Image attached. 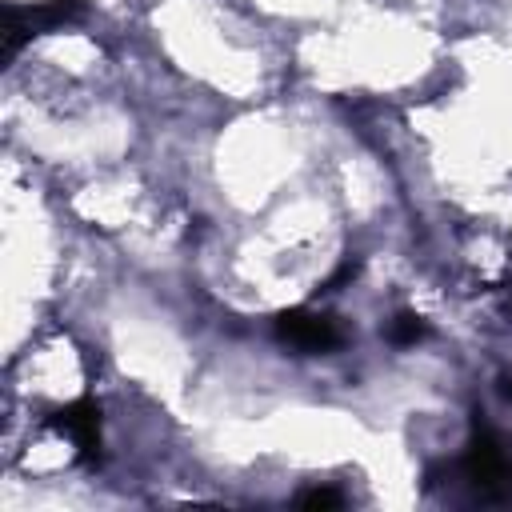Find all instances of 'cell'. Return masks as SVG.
Here are the masks:
<instances>
[{
    "label": "cell",
    "mask_w": 512,
    "mask_h": 512,
    "mask_svg": "<svg viewBox=\"0 0 512 512\" xmlns=\"http://www.w3.org/2000/svg\"><path fill=\"white\" fill-rule=\"evenodd\" d=\"M276 336L300 352H332L340 348V328L320 316V312H308V308H292V312H280L276 316Z\"/></svg>",
    "instance_id": "7a4b0ae2"
},
{
    "label": "cell",
    "mask_w": 512,
    "mask_h": 512,
    "mask_svg": "<svg viewBox=\"0 0 512 512\" xmlns=\"http://www.w3.org/2000/svg\"><path fill=\"white\" fill-rule=\"evenodd\" d=\"M300 504H308V508H340L344 496L332 492V488H312V492H300Z\"/></svg>",
    "instance_id": "5b68a950"
},
{
    "label": "cell",
    "mask_w": 512,
    "mask_h": 512,
    "mask_svg": "<svg viewBox=\"0 0 512 512\" xmlns=\"http://www.w3.org/2000/svg\"><path fill=\"white\" fill-rule=\"evenodd\" d=\"M464 472L468 480L488 492V496H504L512 492V456L504 452V444L488 432V428H476L468 448H464Z\"/></svg>",
    "instance_id": "6da1fadb"
},
{
    "label": "cell",
    "mask_w": 512,
    "mask_h": 512,
    "mask_svg": "<svg viewBox=\"0 0 512 512\" xmlns=\"http://www.w3.org/2000/svg\"><path fill=\"white\" fill-rule=\"evenodd\" d=\"M424 336V324H420V316H412V312H400L392 324H388V340L392 344H416Z\"/></svg>",
    "instance_id": "277c9868"
},
{
    "label": "cell",
    "mask_w": 512,
    "mask_h": 512,
    "mask_svg": "<svg viewBox=\"0 0 512 512\" xmlns=\"http://www.w3.org/2000/svg\"><path fill=\"white\" fill-rule=\"evenodd\" d=\"M56 428H64L76 440L84 460H96V452H100V408H96L92 396H80L76 404L60 408L56 412Z\"/></svg>",
    "instance_id": "3957f363"
}]
</instances>
